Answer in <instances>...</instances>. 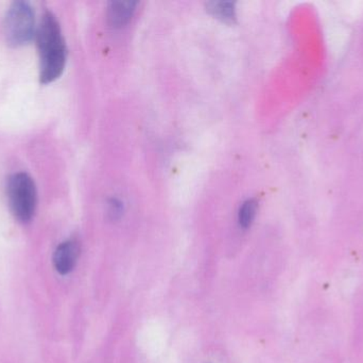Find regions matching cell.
<instances>
[{
  "instance_id": "8",
  "label": "cell",
  "mask_w": 363,
  "mask_h": 363,
  "mask_svg": "<svg viewBox=\"0 0 363 363\" xmlns=\"http://www.w3.org/2000/svg\"><path fill=\"white\" fill-rule=\"evenodd\" d=\"M121 202H116V200H113L112 204H111V210L110 213L113 217H117L121 215Z\"/></svg>"
},
{
  "instance_id": "7",
  "label": "cell",
  "mask_w": 363,
  "mask_h": 363,
  "mask_svg": "<svg viewBox=\"0 0 363 363\" xmlns=\"http://www.w3.org/2000/svg\"><path fill=\"white\" fill-rule=\"evenodd\" d=\"M257 210V202L254 200H247L243 202L238 213V221L241 227L247 228L251 225Z\"/></svg>"
},
{
  "instance_id": "1",
  "label": "cell",
  "mask_w": 363,
  "mask_h": 363,
  "mask_svg": "<svg viewBox=\"0 0 363 363\" xmlns=\"http://www.w3.org/2000/svg\"><path fill=\"white\" fill-rule=\"evenodd\" d=\"M36 34L40 82H52L61 76L66 63L65 40L59 21L52 13H45Z\"/></svg>"
},
{
  "instance_id": "6",
  "label": "cell",
  "mask_w": 363,
  "mask_h": 363,
  "mask_svg": "<svg viewBox=\"0 0 363 363\" xmlns=\"http://www.w3.org/2000/svg\"><path fill=\"white\" fill-rule=\"evenodd\" d=\"M208 10L222 21H233L236 18V9L234 2L216 1L207 4Z\"/></svg>"
},
{
  "instance_id": "5",
  "label": "cell",
  "mask_w": 363,
  "mask_h": 363,
  "mask_svg": "<svg viewBox=\"0 0 363 363\" xmlns=\"http://www.w3.org/2000/svg\"><path fill=\"white\" fill-rule=\"evenodd\" d=\"M135 1H114L111 2L108 6V19L112 25L121 26L130 21L134 11H135Z\"/></svg>"
},
{
  "instance_id": "4",
  "label": "cell",
  "mask_w": 363,
  "mask_h": 363,
  "mask_svg": "<svg viewBox=\"0 0 363 363\" xmlns=\"http://www.w3.org/2000/svg\"><path fill=\"white\" fill-rule=\"evenodd\" d=\"M79 257V245L74 241H65L55 249L53 264L61 275H67L74 270Z\"/></svg>"
},
{
  "instance_id": "2",
  "label": "cell",
  "mask_w": 363,
  "mask_h": 363,
  "mask_svg": "<svg viewBox=\"0 0 363 363\" xmlns=\"http://www.w3.org/2000/svg\"><path fill=\"white\" fill-rule=\"evenodd\" d=\"M9 204L18 221L27 223L33 217L38 202V192L33 179L27 173H16L9 178Z\"/></svg>"
},
{
  "instance_id": "3",
  "label": "cell",
  "mask_w": 363,
  "mask_h": 363,
  "mask_svg": "<svg viewBox=\"0 0 363 363\" xmlns=\"http://www.w3.org/2000/svg\"><path fill=\"white\" fill-rule=\"evenodd\" d=\"M34 11L28 2L16 1L10 6L4 21L6 40L14 46L27 44L34 36Z\"/></svg>"
}]
</instances>
